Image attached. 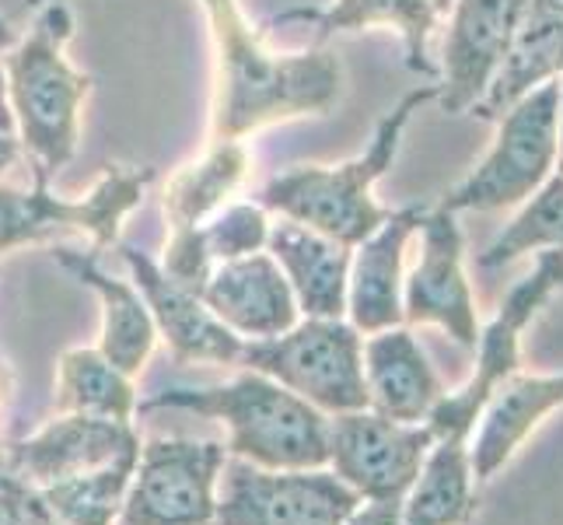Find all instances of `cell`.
Segmentation results:
<instances>
[{"instance_id":"6da1fadb","label":"cell","mask_w":563,"mask_h":525,"mask_svg":"<svg viewBox=\"0 0 563 525\" xmlns=\"http://www.w3.org/2000/svg\"><path fill=\"white\" fill-rule=\"evenodd\" d=\"M210 32V130L207 141H245L266 127L329 116L343 95V64L322 46L277 53L239 0H200Z\"/></svg>"},{"instance_id":"7a4b0ae2","label":"cell","mask_w":563,"mask_h":525,"mask_svg":"<svg viewBox=\"0 0 563 525\" xmlns=\"http://www.w3.org/2000/svg\"><path fill=\"white\" fill-rule=\"evenodd\" d=\"M77 22L64 0L35 14L25 39L4 50V81L18 141L32 162V186H49L81 147V116L95 77L67 61Z\"/></svg>"},{"instance_id":"3957f363","label":"cell","mask_w":563,"mask_h":525,"mask_svg":"<svg viewBox=\"0 0 563 525\" xmlns=\"http://www.w3.org/2000/svg\"><path fill=\"white\" fill-rule=\"evenodd\" d=\"M434 99L438 85H420L406 91L378 120L372 141L361 154L340 165H295L269 175L266 186L260 189V204L277 218L308 225L354 249L393 214V207H382L375 200V183L396 165L410 120Z\"/></svg>"},{"instance_id":"277c9868","label":"cell","mask_w":563,"mask_h":525,"mask_svg":"<svg viewBox=\"0 0 563 525\" xmlns=\"http://www.w3.org/2000/svg\"><path fill=\"white\" fill-rule=\"evenodd\" d=\"M186 411L228 427V456L263 470H322L329 466V414L316 411L280 382L252 368L207 389H162L141 400L137 414Z\"/></svg>"},{"instance_id":"5b68a950","label":"cell","mask_w":563,"mask_h":525,"mask_svg":"<svg viewBox=\"0 0 563 525\" xmlns=\"http://www.w3.org/2000/svg\"><path fill=\"white\" fill-rule=\"evenodd\" d=\"M239 364L280 382L329 417L367 411L364 333L351 319L305 316L280 337L245 340Z\"/></svg>"},{"instance_id":"8992f818","label":"cell","mask_w":563,"mask_h":525,"mask_svg":"<svg viewBox=\"0 0 563 525\" xmlns=\"http://www.w3.org/2000/svg\"><path fill=\"white\" fill-rule=\"evenodd\" d=\"M560 81H550L504 109L487 158L438 204L455 214L526 204L560 165Z\"/></svg>"},{"instance_id":"52a82bcc","label":"cell","mask_w":563,"mask_h":525,"mask_svg":"<svg viewBox=\"0 0 563 525\" xmlns=\"http://www.w3.org/2000/svg\"><path fill=\"white\" fill-rule=\"evenodd\" d=\"M151 165H106L85 197H56L49 186L18 189L0 183V252L81 231L95 245L120 242L123 221L144 204Z\"/></svg>"},{"instance_id":"ba28073f","label":"cell","mask_w":563,"mask_h":525,"mask_svg":"<svg viewBox=\"0 0 563 525\" xmlns=\"http://www.w3.org/2000/svg\"><path fill=\"white\" fill-rule=\"evenodd\" d=\"M556 291H563V252L560 249H542L536 266L521 277L508 298L500 302L497 316L487 322V329H479L476 340V372L455 393H444L434 411L427 414V427H431L434 441L438 438H465L470 441L476 417L483 411V403L490 400L494 389L518 372L521 364V333L526 326L542 313Z\"/></svg>"},{"instance_id":"9c48e42d","label":"cell","mask_w":563,"mask_h":525,"mask_svg":"<svg viewBox=\"0 0 563 525\" xmlns=\"http://www.w3.org/2000/svg\"><path fill=\"white\" fill-rule=\"evenodd\" d=\"M228 449L210 438H151L141 445L123 497V525H213Z\"/></svg>"},{"instance_id":"30bf717a","label":"cell","mask_w":563,"mask_h":525,"mask_svg":"<svg viewBox=\"0 0 563 525\" xmlns=\"http://www.w3.org/2000/svg\"><path fill=\"white\" fill-rule=\"evenodd\" d=\"M361 497L333 470H263L228 456L213 525H343Z\"/></svg>"},{"instance_id":"8fae6325","label":"cell","mask_w":563,"mask_h":525,"mask_svg":"<svg viewBox=\"0 0 563 525\" xmlns=\"http://www.w3.org/2000/svg\"><path fill=\"white\" fill-rule=\"evenodd\" d=\"M431 445L427 424L388 420L375 411L329 417V470L361 501H402Z\"/></svg>"},{"instance_id":"7c38bea8","label":"cell","mask_w":563,"mask_h":525,"mask_svg":"<svg viewBox=\"0 0 563 525\" xmlns=\"http://www.w3.org/2000/svg\"><path fill=\"white\" fill-rule=\"evenodd\" d=\"M420 260L402 281V322L438 326L459 347L476 350L479 322L470 277H465V242L459 214L441 204L427 207L417 228Z\"/></svg>"},{"instance_id":"4fadbf2b","label":"cell","mask_w":563,"mask_h":525,"mask_svg":"<svg viewBox=\"0 0 563 525\" xmlns=\"http://www.w3.org/2000/svg\"><path fill=\"white\" fill-rule=\"evenodd\" d=\"M529 0H455L438 64V106L452 116L473 112L508 53Z\"/></svg>"},{"instance_id":"5bb4252c","label":"cell","mask_w":563,"mask_h":525,"mask_svg":"<svg viewBox=\"0 0 563 525\" xmlns=\"http://www.w3.org/2000/svg\"><path fill=\"white\" fill-rule=\"evenodd\" d=\"M141 452V438L133 424L60 414L35 435L11 441V473L29 480L32 488L77 480L88 473H102L112 466H133Z\"/></svg>"},{"instance_id":"9a60e30c","label":"cell","mask_w":563,"mask_h":525,"mask_svg":"<svg viewBox=\"0 0 563 525\" xmlns=\"http://www.w3.org/2000/svg\"><path fill=\"white\" fill-rule=\"evenodd\" d=\"M120 256L130 270V281L137 284L144 295V305L154 319L158 337L168 343V350L183 364H239L242 354V337L210 313L200 295H192L189 287L172 281L162 263L147 256L144 249L130 242H115Z\"/></svg>"},{"instance_id":"2e32d148","label":"cell","mask_w":563,"mask_h":525,"mask_svg":"<svg viewBox=\"0 0 563 525\" xmlns=\"http://www.w3.org/2000/svg\"><path fill=\"white\" fill-rule=\"evenodd\" d=\"M427 204H406L388 214L372 236L354 245L351 274H346V319L361 333H378L402 326V281H406V245L417 239Z\"/></svg>"},{"instance_id":"e0dca14e","label":"cell","mask_w":563,"mask_h":525,"mask_svg":"<svg viewBox=\"0 0 563 525\" xmlns=\"http://www.w3.org/2000/svg\"><path fill=\"white\" fill-rule=\"evenodd\" d=\"M203 305L242 340H269L301 319L295 291L269 252H252L210 270L200 291Z\"/></svg>"},{"instance_id":"ac0fdd59","label":"cell","mask_w":563,"mask_h":525,"mask_svg":"<svg viewBox=\"0 0 563 525\" xmlns=\"http://www.w3.org/2000/svg\"><path fill=\"white\" fill-rule=\"evenodd\" d=\"M364 389L367 411L402 424H423L434 403L444 396V382L406 322L367 333Z\"/></svg>"},{"instance_id":"d6986e66","label":"cell","mask_w":563,"mask_h":525,"mask_svg":"<svg viewBox=\"0 0 563 525\" xmlns=\"http://www.w3.org/2000/svg\"><path fill=\"white\" fill-rule=\"evenodd\" d=\"M301 22L312 29V46H325L340 32L361 29H396L402 39L406 67L420 77L438 81V64L427 53L431 32L438 29L441 14L431 0H333L329 8H290L266 22V29Z\"/></svg>"},{"instance_id":"ffe728a7","label":"cell","mask_w":563,"mask_h":525,"mask_svg":"<svg viewBox=\"0 0 563 525\" xmlns=\"http://www.w3.org/2000/svg\"><path fill=\"white\" fill-rule=\"evenodd\" d=\"M266 252L284 270L301 316L346 319V274H351L354 252L351 245L290 218H277L269 221Z\"/></svg>"},{"instance_id":"44dd1931","label":"cell","mask_w":563,"mask_h":525,"mask_svg":"<svg viewBox=\"0 0 563 525\" xmlns=\"http://www.w3.org/2000/svg\"><path fill=\"white\" fill-rule=\"evenodd\" d=\"M53 260L60 263L77 284L88 287L91 295L99 298V308H102L99 350L120 368L123 375L137 379L147 368L154 347H158V329H154V319L147 313L137 284L109 277L95 252H77L67 245H56Z\"/></svg>"},{"instance_id":"7402d4cb","label":"cell","mask_w":563,"mask_h":525,"mask_svg":"<svg viewBox=\"0 0 563 525\" xmlns=\"http://www.w3.org/2000/svg\"><path fill=\"white\" fill-rule=\"evenodd\" d=\"M563 406V372L560 375H526L511 372L479 411V427L470 435V462L476 480H490L526 441L539 420Z\"/></svg>"},{"instance_id":"603a6c76","label":"cell","mask_w":563,"mask_h":525,"mask_svg":"<svg viewBox=\"0 0 563 525\" xmlns=\"http://www.w3.org/2000/svg\"><path fill=\"white\" fill-rule=\"evenodd\" d=\"M563 77V14L529 0L526 14L515 29V39L494 74L487 95L476 102L473 116L497 123L504 109L526 99L539 85H550Z\"/></svg>"},{"instance_id":"cb8c5ba5","label":"cell","mask_w":563,"mask_h":525,"mask_svg":"<svg viewBox=\"0 0 563 525\" xmlns=\"http://www.w3.org/2000/svg\"><path fill=\"white\" fill-rule=\"evenodd\" d=\"M252 175V151L245 141H207L200 158L179 165L162 189V210L168 231L200 228Z\"/></svg>"},{"instance_id":"d4e9b609","label":"cell","mask_w":563,"mask_h":525,"mask_svg":"<svg viewBox=\"0 0 563 525\" xmlns=\"http://www.w3.org/2000/svg\"><path fill=\"white\" fill-rule=\"evenodd\" d=\"M473 462L465 438H438L402 497L406 525H465L476 515Z\"/></svg>"},{"instance_id":"484cf974","label":"cell","mask_w":563,"mask_h":525,"mask_svg":"<svg viewBox=\"0 0 563 525\" xmlns=\"http://www.w3.org/2000/svg\"><path fill=\"white\" fill-rule=\"evenodd\" d=\"M56 411L88 414L133 424L137 417V385L123 375L99 347H70L56 364Z\"/></svg>"},{"instance_id":"4316f807","label":"cell","mask_w":563,"mask_h":525,"mask_svg":"<svg viewBox=\"0 0 563 525\" xmlns=\"http://www.w3.org/2000/svg\"><path fill=\"white\" fill-rule=\"evenodd\" d=\"M560 249L563 252V165L542 183L521 210L504 225L500 236L479 252V266H508L529 252Z\"/></svg>"},{"instance_id":"83f0119b","label":"cell","mask_w":563,"mask_h":525,"mask_svg":"<svg viewBox=\"0 0 563 525\" xmlns=\"http://www.w3.org/2000/svg\"><path fill=\"white\" fill-rule=\"evenodd\" d=\"M133 466H112V470H102V473H88V477L53 483V488H43V491L35 488V491L43 494L46 508L53 515V525H115L123 512Z\"/></svg>"},{"instance_id":"f1b7e54d","label":"cell","mask_w":563,"mask_h":525,"mask_svg":"<svg viewBox=\"0 0 563 525\" xmlns=\"http://www.w3.org/2000/svg\"><path fill=\"white\" fill-rule=\"evenodd\" d=\"M200 239L213 266L263 252L269 239V210L260 200H231L200 225Z\"/></svg>"},{"instance_id":"f546056e","label":"cell","mask_w":563,"mask_h":525,"mask_svg":"<svg viewBox=\"0 0 563 525\" xmlns=\"http://www.w3.org/2000/svg\"><path fill=\"white\" fill-rule=\"evenodd\" d=\"M0 525H53L43 494L11 470L0 477Z\"/></svg>"},{"instance_id":"4dcf8cb0","label":"cell","mask_w":563,"mask_h":525,"mask_svg":"<svg viewBox=\"0 0 563 525\" xmlns=\"http://www.w3.org/2000/svg\"><path fill=\"white\" fill-rule=\"evenodd\" d=\"M343 525H406L402 501H361Z\"/></svg>"},{"instance_id":"1f68e13d","label":"cell","mask_w":563,"mask_h":525,"mask_svg":"<svg viewBox=\"0 0 563 525\" xmlns=\"http://www.w3.org/2000/svg\"><path fill=\"white\" fill-rule=\"evenodd\" d=\"M18 158H22V141L11 133V116L0 112V183L18 165Z\"/></svg>"},{"instance_id":"d6a6232c","label":"cell","mask_w":563,"mask_h":525,"mask_svg":"<svg viewBox=\"0 0 563 525\" xmlns=\"http://www.w3.org/2000/svg\"><path fill=\"white\" fill-rule=\"evenodd\" d=\"M14 385H18V379H14V368L0 358V411L11 403V396H14Z\"/></svg>"},{"instance_id":"836d02e7","label":"cell","mask_w":563,"mask_h":525,"mask_svg":"<svg viewBox=\"0 0 563 525\" xmlns=\"http://www.w3.org/2000/svg\"><path fill=\"white\" fill-rule=\"evenodd\" d=\"M14 43H18V39H14V29H11V22H8V18H0V53L11 50Z\"/></svg>"},{"instance_id":"e575fe53","label":"cell","mask_w":563,"mask_h":525,"mask_svg":"<svg viewBox=\"0 0 563 525\" xmlns=\"http://www.w3.org/2000/svg\"><path fill=\"white\" fill-rule=\"evenodd\" d=\"M11 470V441L0 438V477Z\"/></svg>"},{"instance_id":"d590c367","label":"cell","mask_w":563,"mask_h":525,"mask_svg":"<svg viewBox=\"0 0 563 525\" xmlns=\"http://www.w3.org/2000/svg\"><path fill=\"white\" fill-rule=\"evenodd\" d=\"M0 112H8V81H4V67H0Z\"/></svg>"},{"instance_id":"8d00e7d4","label":"cell","mask_w":563,"mask_h":525,"mask_svg":"<svg viewBox=\"0 0 563 525\" xmlns=\"http://www.w3.org/2000/svg\"><path fill=\"white\" fill-rule=\"evenodd\" d=\"M431 4H434V8H438V14L444 18V14L452 11V4H455V0H431Z\"/></svg>"},{"instance_id":"74e56055","label":"cell","mask_w":563,"mask_h":525,"mask_svg":"<svg viewBox=\"0 0 563 525\" xmlns=\"http://www.w3.org/2000/svg\"><path fill=\"white\" fill-rule=\"evenodd\" d=\"M115 525H123V522H115Z\"/></svg>"}]
</instances>
